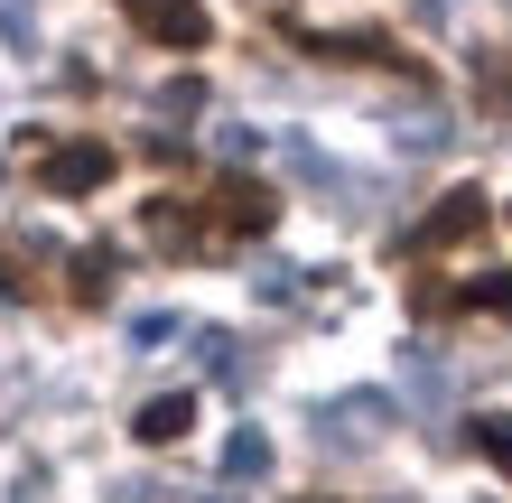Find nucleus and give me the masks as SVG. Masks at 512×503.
<instances>
[{"mask_svg":"<svg viewBox=\"0 0 512 503\" xmlns=\"http://www.w3.org/2000/svg\"><path fill=\"white\" fill-rule=\"evenodd\" d=\"M494 224V205H485V187H447L429 215H419V233H410V252L419 261H438V252H457V243H475V233Z\"/></svg>","mask_w":512,"mask_h":503,"instance_id":"obj_1","label":"nucleus"},{"mask_svg":"<svg viewBox=\"0 0 512 503\" xmlns=\"http://www.w3.org/2000/svg\"><path fill=\"white\" fill-rule=\"evenodd\" d=\"M187 429H196V392H159V401H140V420H131L140 448H177Z\"/></svg>","mask_w":512,"mask_h":503,"instance_id":"obj_6","label":"nucleus"},{"mask_svg":"<svg viewBox=\"0 0 512 503\" xmlns=\"http://www.w3.org/2000/svg\"><path fill=\"white\" fill-rule=\"evenodd\" d=\"M475 457H485L494 476H512V420H475Z\"/></svg>","mask_w":512,"mask_h":503,"instance_id":"obj_12","label":"nucleus"},{"mask_svg":"<svg viewBox=\"0 0 512 503\" xmlns=\"http://www.w3.org/2000/svg\"><path fill=\"white\" fill-rule=\"evenodd\" d=\"M317 56H345V66H401V75H419L410 56L382 38V28H345V38H317Z\"/></svg>","mask_w":512,"mask_h":503,"instance_id":"obj_7","label":"nucleus"},{"mask_svg":"<svg viewBox=\"0 0 512 503\" xmlns=\"http://www.w3.org/2000/svg\"><path fill=\"white\" fill-rule=\"evenodd\" d=\"M112 168H122L112 140H56V150H38V187L47 196H94Z\"/></svg>","mask_w":512,"mask_h":503,"instance_id":"obj_4","label":"nucleus"},{"mask_svg":"<svg viewBox=\"0 0 512 503\" xmlns=\"http://www.w3.org/2000/svg\"><path fill=\"white\" fill-rule=\"evenodd\" d=\"M122 19L140 28L149 47H177V56H196L205 38H215V19H205V0H122Z\"/></svg>","mask_w":512,"mask_h":503,"instance_id":"obj_3","label":"nucleus"},{"mask_svg":"<svg viewBox=\"0 0 512 503\" xmlns=\"http://www.w3.org/2000/svg\"><path fill=\"white\" fill-rule=\"evenodd\" d=\"M140 233H149V243H159L168 261H187V252H205V243H215V224H205V205H187V196H149Z\"/></svg>","mask_w":512,"mask_h":503,"instance_id":"obj_5","label":"nucleus"},{"mask_svg":"<svg viewBox=\"0 0 512 503\" xmlns=\"http://www.w3.org/2000/svg\"><path fill=\"white\" fill-rule=\"evenodd\" d=\"M0 299H38V271L19 261V243L0 233Z\"/></svg>","mask_w":512,"mask_h":503,"instance_id":"obj_13","label":"nucleus"},{"mask_svg":"<svg viewBox=\"0 0 512 503\" xmlns=\"http://www.w3.org/2000/svg\"><path fill=\"white\" fill-rule=\"evenodd\" d=\"M112 271H122V261H112V243H84V252H75V280H66L75 308H103V299H112Z\"/></svg>","mask_w":512,"mask_h":503,"instance_id":"obj_8","label":"nucleus"},{"mask_svg":"<svg viewBox=\"0 0 512 503\" xmlns=\"http://www.w3.org/2000/svg\"><path fill=\"white\" fill-rule=\"evenodd\" d=\"M168 336H177V317H140V327H131V345H140V354H159Z\"/></svg>","mask_w":512,"mask_h":503,"instance_id":"obj_15","label":"nucleus"},{"mask_svg":"<svg viewBox=\"0 0 512 503\" xmlns=\"http://www.w3.org/2000/svg\"><path fill=\"white\" fill-rule=\"evenodd\" d=\"M373 429H382V401L373 392H354V401L326 410V438H373Z\"/></svg>","mask_w":512,"mask_h":503,"instance_id":"obj_9","label":"nucleus"},{"mask_svg":"<svg viewBox=\"0 0 512 503\" xmlns=\"http://www.w3.org/2000/svg\"><path fill=\"white\" fill-rule=\"evenodd\" d=\"M457 308H494V317H512V271H485V280H466V289H457Z\"/></svg>","mask_w":512,"mask_h":503,"instance_id":"obj_10","label":"nucleus"},{"mask_svg":"<svg viewBox=\"0 0 512 503\" xmlns=\"http://www.w3.org/2000/svg\"><path fill=\"white\" fill-rule=\"evenodd\" d=\"M0 38H19V47H28V0H0Z\"/></svg>","mask_w":512,"mask_h":503,"instance_id":"obj_16","label":"nucleus"},{"mask_svg":"<svg viewBox=\"0 0 512 503\" xmlns=\"http://www.w3.org/2000/svg\"><path fill=\"white\" fill-rule=\"evenodd\" d=\"M159 112H205V84H196V75H177L168 94H159Z\"/></svg>","mask_w":512,"mask_h":503,"instance_id":"obj_14","label":"nucleus"},{"mask_svg":"<svg viewBox=\"0 0 512 503\" xmlns=\"http://www.w3.org/2000/svg\"><path fill=\"white\" fill-rule=\"evenodd\" d=\"M205 224H215V243H252V233L280 224V196H270L261 177H215V196H205Z\"/></svg>","mask_w":512,"mask_h":503,"instance_id":"obj_2","label":"nucleus"},{"mask_svg":"<svg viewBox=\"0 0 512 503\" xmlns=\"http://www.w3.org/2000/svg\"><path fill=\"white\" fill-rule=\"evenodd\" d=\"M270 466V438L261 429H233V448H224V476H261Z\"/></svg>","mask_w":512,"mask_h":503,"instance_id":"obj_11","label":"nucleus"}]
</instances>
